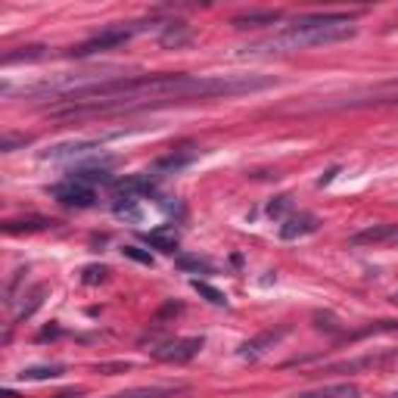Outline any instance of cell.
<instances>
[{"label": "cell", "mask_w": 398, "mask_h": 398, "mask_svg": "<svg viewBox=\"0 0 398 398\" xmlns=\"http://www.w3.org/2000/svg\"><path fill=\"white\" fill-rule=\"evenodd\" d=\"M274 84L271 78H206V75H137V78H106V81L88 84V88L69 93L75 106L62 109L59 115L81 112H122V109H140L150 103H168V100L190 97H228V93L262 90Z\"/></svg>", "instance_id": "obj_1"}, {"label": "cell", "mask_w": 398, "mask_h": 398, "mask_svg": "<svg viewBox=\"0 0 398 398\" xmlns=\"http://www.w3.org/2000/svg\"><path fill=\"white\" fill-rule=\"evenodd\" d=\"M355 37L352 22H342V25H299L293 22L286 31H280L277 37L264 44H255L252 50H302V47H324V44H339Z\"/></svg>", "instance_id": "obj_2"}, {"label": "cell", "mask_w": 398, "mask_h": 398, "mask_svg": "<svg viewBox=\"0 0 398 398\" xmlns=\"http://www.w3.org/2000/svg\"><path fill=\"white\" fill-rule=\"evenodd\" d=\"M134 31H140V25H131V28H106L103 35H97V37H90L84 47H78L75 50V57H90V53H103V50H112V47H119L128 41Z\"/></svg>", "instance_id": "obj_3"}, {"label": "cell", "mask_w": 398, "mask_h": 398, "mask_svg": "<svg viewBox=\"0 0 398 398\" xmlns=\"http://www.w3.org/2000/svg\"><path fill=\"white\" fill-rule=\"evenodd\" d=\"M93 187L88 184H81V181H72L69 177L66 184H59V187H53V199L62 202V206H72V209H88L93 206Z\"/></svg>", "instance_id": "obj_4"}, {"label": "cell", "mask_w": 398, "mask_h": 398, "mask_svg": "<svg viewBox=\"0 0 398 398\" xmlns=\"http://www.w3.org/2000/svg\"><path fill=\"white\" fill-rule=\"evenodd\" d=\"M202 349V336H190V339H177V342H168V346H162V349H156V358L159 361H168V364H184V361H190L193 355H197Z\"/></svg>", "instance_id": "obj_5"}, {"label": "cell", "mask_w": 398, "mask_h": 398, "mask_svg": "<svg viewBox=\"0 0 398 398\" xmlns=\"http://www.w3.org/2000/svg\"><path fill=\"white\" fill-rule=\"evenodd\" d=\"M398 243V224H370V228L352 233V246H377Z\"/></svg>", "instance_id": "obj_6"}, {"label": "cell", "mask_w": 398, "mask_h": 398, "mask_svg": "<svg viewBox=\"0 0 398 398\" xmlns=\"http://www.w3.org/2000/svg\"><path fill=\"white\" fill-rule=\"evenodd\" d=\"M290 333V327H280V330H264L262 336H255V339H249L243 349H240V355L243 358H259V355H264L268 349H274V342H280Z\"/></svg>", "instance_id": "obj_7"}, {"label": "cell", "mask_w": 398, "mask_h": 398, "mask_svg": "<svg viewBox=\"0 0 398 398\" xmlns=\"http://www.w3.org/2000/svg\"><path fill=\"white\" fill-rule=\"evenodd\" d=\"M317 230V218L315 215H293L283 221L280 228V240H299V237H308V233Z\"/></svg>", "instance_id": "obj_8"}, {"label": "cell", "mask_w": 398, "mask_h": 398, "mask_svg": "<svg viewBox=\"0 0 398 398\" xmlns=\"http://www.w3.org/2000/svg\"><path fill=\"white\" fill-rule=\"evenodd\" d=\"M361 392H358L355 383H333V386H321L315 389V392H302L299 398H358Z\"/></svg>", "instance_id": "obj_9"}, {"label": "cell", "mask_w": 398, "mask_h": 398, "mask_svg": "<svg viewBox=\"0 0 398 398\" xmlns=\"http://www.w3.org/2000/svg\"><path fill=\"white\" fill-rule=\"evenodd\" d=\"M187 41H190V28H187L184 22H168V25H162V35H159L162 47H184Z\"/></svg>", "instance_id": "obj_10"}, {"label": "cell", "mask_w": 398, "mask_h": 398, "mask_svg": "<svg viewBox=\"0 0 398 398\" xmlns=\"http://www.w3.org/2000/svg\"><path fill=\"white\" fill-rule=\"evenodd\" d=\"M274 22H280V13L277 10L246 13V16H237V19H233V28H259V25H274Z\"/></svg>", "instance_id": "obj_11"}, {"label": "cell", "mask_w": 398, "mask_h": 398, "mask_svg": "<svg viewBox=\"0 0 398 398\" xmlns=\"http://www.w3.org/2000/svg\"><path fill=\"white\" fill-rule=\"evenodd\" d=\"M144 240H146L150 246L159 249V252H175V249H177L175 230H150V233H144Z\"/></svg>", "instance_id": "obj_12"}, {"label": "cell", "mask_w": 398, "mask_h": 398, "mask_svg": "<svg viewBox=\"0 0 398 398\" xmlns=\"http://www.w3.org/2000/svg\"><path fill=\"white\" fill-rule=\"evenodd\" d=\"M177 389H165V386H144V389H128V392H119L112 398H165L175 395Z\"/></svg>", "instance_id": "obj_13"}, {"label": "cell", "mask_w": 398, "mask_h": 398, "mask_svg": "<svg viewBox=\"0 0 398 398\" xmlns=\"http://www.w3.org/2000/svg\"><path fill=\"white\" fill-rule=\"evenodd\" d=\"M62 373V364H44V368H28V370H22L19 377L22 380H53V377H59Z\"/></svg>", "instance_id": "obj_14"}, {"label": "cell", "mask_w": 398, "mask_h": 398, "mask_svg": "<svg viewBox=\"0 0 398 398\" xmlns=\"http://www.w3.org/2000/svg\"><path fill=\"white\" fill-rule=\"evenodd\" d=\"M115 215L128 218V221H140V218H144V212H140V206H137V199H131V197H124V199L115 202Z\"/></svg>", "instance_id": "obj_15"}, {"label": "cell", "mask_w": 398, "mask_h": 398, "mask_svg": "<svg viewBox=\"0 0 398 398\" xmlns=\"http://www.w3.org/2000/svg\"><path fill=\"white\" fill-rule=\"evenodd\" d=\"M193 290L199 295H206V302H212V305H228V299H224L221 290H215V286H209L206 280H193Z\"/></svg>", "instance_id": "obj_16"}, {"label": "cell", "mask_w": 398, "mask_h": 398, "mask_svg": "<svg viewBox=\"0 0 398 398\" xmlns=\"http://www.w3.org/2000/svg\"><path fill=\"white\" fill-rule=\"evenodd\" d=\"M50 221H44V218H31V221H6L4 230L6 233H22V230H44Z\"/></svg>", "instance_id": "obj_17"}, {"label": "cell", "mask_w": 398, "mask_h": 398, "mask_svg": "<svg viewBox=\"0 0 398 398\" xmlns=\"http://www.w3.org/2000/svg\"><path fill=\"white\" fill-rule=\"evenodd\" d=\"M44 57V47H22L19 53H6L4 57V66H13L19 59H41Z\"/></svg>", "instance_id": "obj_18"}, {"label": "cell", "mask_w": 398, "mask_h": 398, "mask_svg": "<svg viewBox=\"0 0 398 398\" xmlns=\"http://www.w3.org/2000/svg\"><path fill=\"white\" fill-rule=\"evenodd\" d=\"M44 293H47V286H37V290L31 293V302L19 311V315H16V321H25V317L35 315V308H41V302H44Z\"/></svg>", "instance_id": "obj_19"}, {"label": "cell", "mask_w": 398, "mask_h": 398, "mask_svg": "<svg viewBox=\"0 0 398 398\" xmlns=\"http://www.w3.org/2000/svg\"><path fill=\"white\" fill-rule=\"evenodd\" d=\"M109 277V271L103 268V264H88V268H84V274H81V280L88 286H93V283H103V280Z\"/></svg>", "instance_id": "obj_20"}, {"label": "cell", "mask_w": 398, "mask_h": 398, "mask_svg": "<svg viewBox=\"0 0 398 398\" xmlns=\"http://www.w3.org/2000/svg\"><path fill=\"white\" fill-rule=\"evenodd\" d=\"M122 252H124V259H131V262H137V264H146V268H153V255L144 252L140 246H124Z\"/></svg>", "instance_id": "obj_21"}, {"label": "cell", "mask_w": 398, "mask_h": 398, "mask_svg": "<svg viewBox=\"0 0 398 398\" xmlns=\"http://www.w3.org/2000/svg\"><path fill=\"white\" fill-rule=\"evenodd\" d=\"M290 206H293L290 197H277V199L268 202V215H271V218H283L286 212H290Z\"/></svg>", "instance_id": "obj_22"}, {"label": "cell", "mask_w": 398, "mask_h": 398, "mask_svg": "<svg viewBox=\"0 0 398 398\" xmlns=\"http://www.w3.org/2000/svg\"><path fill=\"white\" fill-rule=\"evenodd\" d=\"M177 264H181L184 271H209V264L202 259H193V255H177Z\"/></svg>", "instance_id": "obj_23"}, {"label": "cell", "mask_w": 398, "mask_h": 398, "mask_svg": "<svg viewBox=\"0 0 398 398\" xmlns=\"http://www.w3.org/2000/svg\"><path fill=\"white\" fill-rule=\"evenodd\" d=\"M28 144V137H4V144H0V150L4 153H13L16 146H25Z\"/></svg>", "instance_id": "obj_24"}, {"label": "cell", "mask_w": 398, "mask_h": 398, "mask_svg": "<svg viewBox=\"0 0 398 398\" xmlns=\"http://www.w3.org/2000/svg\"><path fill=\"white\" fill-rule=\"evenodd\" d=\"M131 364H97V373H112V370H128Z\"/></svg>", "instance_id": "obj_25"}, {"label": "cell", "mask_w": 398, "mask_h": 398, "mask_svg": "<svg viewBox=\"0 0 398 398\" xmlns=\"http://www.w3.org/2000/svg\"><path fill=\"white\" fill-rule=\"evenodd\" d=\"M339 175V168H330V171H327V175L321 177V181H317V187H327V184H330L333 181V177H336Z\"/></svg>", "instance_id": "obj_26"}, {"label": "cell", "mask_w": 398, "mask_h": 398, "mask_svg": "<svg viewBox=\"0 0 398 398\" xmlns=\"http://www.w3.org/2000/svg\"><path fill=\"white\" fill-rule=\"evenodd\" d=\"M75 395H78V392H59L57 398H75Z\"/></svg>", "instance_id": "obj_27"}, {"label": "cell", "mask_w": 398, "mask_h": 398, "mask_svg": "<svg viewBox=\"0 0 398 398\" xmlns=\"http://www.w3.org/2000/svg\"><path fill=\"white\" fill-rule=\"evenodd\" d=\"M392 398H398V395H392Z\"/></svg>", "instance_id": "obj_28"}]
</instances>
